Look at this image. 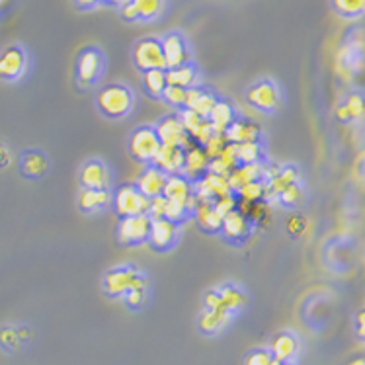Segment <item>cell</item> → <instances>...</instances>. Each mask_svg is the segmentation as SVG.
<instances>
[{
    "mask_svg": "<svg viewBox=\"0 0 365 365\" xmlns=\"http://www.w3.org/2000/svg\"><path fill=\"white\" fill-rule=\"evenodd\" d=\"M96 106L98 112L108 120H123L133 112V92L127 88L125 84H120V82L106 84L104 88L98 90Z\"/></svg>",
    "mask_w": 365,
    "mask_h": 365,
    "instance_id": "cell-1",
    "label": "cell"
},
{
    "mask_svg": "<svg viewBox=\"0 0 365 365\" xmlns=\"http://www.w3.org/2000/svg\"><path fill=\"white\" fill-rule=\"evenodd\" d=\"M139 285H149V279L141 269L135 266H115L104 274L102 289L108 297L123 299L127 291L135 289Z\"/></svg>",
    "mask_w": 365,
    "mask_h": 365,
    "instance_id": "cell-2",
    "label": "cell"
},
{
    "mask_svg": "<svg viewBox=\"0 0 365 365\" xmlns=\"http://www.w3.org/2000/svg\"><path fill=\"white\" fill-rule=\"evenodd\" d=\"M160 147H163V143L158 139L157 129L150 125L135 127L129 135V141H127L129 157L133 158L135 163L141 164H153Z\"/></svg>",
    "mask_w": 365,
    "mask_h": 365,
    "instance_id": "cell-3",
    "label": "cell"
},
{
    "mask_svg": "<svg viewBox=\"0 0 365 365\" xmlns=\"http://www.w3.org/2000/svg\"><path fill=\"white\" fill-rule=\"evenodd\" d=\"M246 102L250 108L262 113H276L282 106V92L276 82L269 78H260L252 82L245 92Z\"/></svg>",
    "mask_w": 365,
    "mask_h": 365,
    "instance_id": "cell-4",
    "label": "cell"
},
{
    "mask_svg": "<svg viewBox=\"0 0 365 365\" xmlns=\"http://www.w3.org/2000/svg\"><path fill=\"white\" fill-rule=\"evenodd\" d=\"M113 209L115 213L123 217L135 215H149L150 200L143 194L135 184H121L120 187L113 190Z\"/></svg>",
    "mask_w": 365,
    "mask_h": 365,
    "instance_id": "cell-5",
    "label": "cell"
},
{
    "mask_svg": "<svg viewBox=\"0 0 365 365\" xmlns=\"http://www.w3.org/2000/svg\"><path fill=\"white\" fill-rule=\"evenodd\" d=\"M106 57L104 53L98 47H86L78 53L76 59V82L82 88H88L92 84L100 81V76L104 75Z\"/></svg>",
    "mask_w": 365,
    "mask_h": 365,
    "instance_id": "cell-6",
    "label": "cell"
},
{
    "mask_svg": "<svg viewBox=\"0 0 365 365\" xmlns=\"http://www.w3.org/2000/svg\"><path fill=\"white\" fill-rule=\"evenodd\" d=\"M133 65L137 71L147 73L155 68H166L163 43L157 38H143L133 45Z\"/></svg>",
    "mask_w": 365,
    "mask_h": 365,
    "instance_id": "cell-7",
    "label": "cell"
},
{
    "mask_svg": "<svg viewBox=\"0 0 365 365\" xmlns=\"http://www.w3.org/2000/svg\"><path fill=\"white\" fill-rule=\"evenodd\" d=\"M166 0H125L120 6L123 22H155L164 14Z\"/></svg>",
    "mask_w": 365,
    "mask_h": 365,
    "instance_id": "cell-8",
    "label": "cell"
},
{
    "mask_svg": "<svg viewBox=\"0 0 365 365\" xmlns=\"http://www.w3.org/2000/svg\"><path fill=\"white\" fill-rule=\"evenodd\" d=\"M153 219L149 215L123 217L118 225V240L123 246H141L149 242Z\"/></svg>",
    "mask_w": 365,
    "mask_h": 365,
    "instance_id": "cell-9",
    "label": "cell"
},
{
    "mask_svg": "<svg viewBox=\"0 0 365 365\" xmlns=\"http://www.w3.org/2000/svg\"><path fill=\"white\" fill-rule=\"evenodd\" d=\"M28 71V53L20 45H6L0 51V81H20Z\"/></svg>",
    "mask_w": 365,
    "mask_h": 365,
    "instance_id": "cell-10",
    "label": "cell"
},
{
    "mask_svg": "<svg viewBox=\"0 0 365 365\" xmlns=\"http://www.w3.org/2000/svg\"><path fill=\"white\" fill-rule=\"evenodd\" d=\"M163 53H164V63L166 68H176L192 63V51H190V45H187L186 38L180 34V31H170L166 34L163 39Z\"/></svg>",
    "mask_w": 365,
    "mask_h": 365,
    "instance_id": "cell-11",
    "label": "cell"
},
{
    "mask_svg": "<svg viewBox=\"0 0 365 365\" xmlns=\"http://www.w3.org/2000/svg\"><path fill=\"white\" fill-rule=\"evenodd\" d=\"M157 135L163 145H168V147H182V149H187L192 147L194 143L187 135L186 127L182 125L178 115H164L163 120L158 121L157 125Z\"/></svg>",
    "mask_w": 365,
    "mask_h": 365,
    "instance_id": "cell-12",
    "label": "cell"
},
{
    "mask_svg": "<svg viewBox=\"0 0 365 365\" xmlns=\"http://www.w3.org/2000/svg\"><path fill=\"white\" fill-rule=\"evenodd\" d=\"M194 195L197 202H215L219 197L232 195V190L229 186L227 176H219V174L207 172L205 176L194 182Z\"/></svg>",
    "mask_w": 365,
    "mask_h": 365,
    "instance_id": "cell-13",
    "label": "cell"
},
{
    "mask_svg": "<svg viewBox=\"0 0 365 365\" xmlns=\"http://www.w3.org/2000/svg\"><path fill=\"white\" fill-rule=\"evenodd\" d=\"M180 239V225L170 219H155L150 227L149 245L157 252H168Z\"/></svg>",
    "mask_w": 365,
    "mask_h": 365,
    "instance_id": "cell-14",
    "label": "cell"
},
{
    "mask_svg": "<svg viewBox=\"0 0 365 365\" xmlns=\"http://www.w3.org/2000/svg\"><path fill=\"white\" fill-rule=\"evenodd\" d=\"M78 182H81V187H86V190H110L112 176L102 160L90 158L82 164L81 172H78Z\"/></svg>",
    "mask_w": 365,
    "mask_h": 365,
    "instance_id": "cell-15",
    "label": "cell"
},
{
    "mask_svg": "<svg viewBox=\"0 0 365 365\" xmlns=\"http://www.w3.org/2000/svg\"><path fill=\"white\" fill-rule=\"evenodd\" d=\"M221 235L227 242L231 245H242L245 240H248V237L252 235V225H250V219L235 209L229 215H225L223 227H221Z\"/></svg>",
    "mask_w": 365,
    "mask_h": 365,
    "instance_id": "cell-16",
    "label": "cell"
},
{
    "mask_svg": "<svg viewBox=\"0 0 365 365\" xmlns=\"http://www.w3.org/2000/svg\"><path fill=\"white\" fill-rule=\"evenodd\" d=\"M163 195L166 200H170V202L184 203L186 207L192 209V213H194L195 205H197V200H195L194 195V182L187 180L184 174L168 176V182H166Z\"/></svg>",
    "mask_w": 365,
    "mask_h": 365,
    "instance_id": "cell-17",
    "label": "cell"
},
{
    "mask_svg": "<svg viewBox=\"0 0 365 365\" xmlns=\"http://www.w3.org/2000/svg\"><path fill=\"white\" fill-rule=\"evenodd\" d=\"M269 351L272 356L277 359V361H284V364H293L295 358L299 356L301 351V342L299 338L289 330H282L277 332L272 342H269Z\"/></svg>",
    "mask_w": 365,
    "mask_h": 365,
    "instance_id": "cell-18",
    "label": "cell"
},
{
    "mask_svg": "<svg viewBox=\"0 0 365 365\" xmlns=\"http://www.w3.org/2000/svg\"><path fill=\"white\" fill-rule=\"evenodd\" d=\"M18 168L24 178L39 180L49 172V158L39 149L22 150V155L18 158Z\"/></svg>",
    "mask_w": 365,
    "mask_h": 365,
    "instance_id": "cell-19",
    "label": "cell"
},
{
    "mask_svg": "<svg viewBox=\"0 0 365 365\" xmlns=\"http://www.w3.org/2000/svg\"><path fill=\"white\" fill-rule=\"evenodd\" d=\"M166 182H168V174L166 172L157 168L155 164H147L141 174L137 176L135 186L139 187L149 200H153V197H158V195L164 194Z\"/></svg>",
    "mask_w": 365,
    "mask_h": 365,
    "instance_id": "cell-20",
    "label": "cell"
},
{
    "mask_svg": "<svg viewBox=\"0 0 365 365\" xmlns=\"http://www.w3.org/2000/svg\"><path fill=\"white\" fill-rule=\"evenodd\" d=\"M266 163H256V164H239L231 174L227 176L229 178V186H231L232 194H237L240 187L250 184V182H266Z\"/></svg>",
    "mask_w": 365,
    "mask_h": 365,
    "instance_id": "cell-21",
    "label": "cell"
},
{
    "mask_svg": "<svg viewBox=\"0 0 365 365\" xmlns=\"http://www.w3.org/2000/svg\"><path fill=\"white\" fill-rule=\"evenodd\" d=\"M301 182V172L295 164H285V166H277L274 174L269 176L266 182V197H276L284 192L285 187L293 186Z\"/></svg>",
    "mask_w": 365,
    "mask_h": 365,
    "instance_id": "cell-22",
    "label": "cell"
},
{
    "mask_svg": "<svg viewBox=\"0 0 365 365\" xmlns=\"http://www.w3.org/2000/svg\"><path fill=\"white\" fill-rule=\"evenodd\" d=\"M209 163H211V158L207 157L205 149L194 143L192 147L186 149V160H184V170H182V174L187 180L197 182V180L209 172Z\"/></svg>",
    "mask_w": 365,
    "mask_h": 365,
    "instance_id": "cell-23",
    "label": "cell"
},
{
    "mask_svg": "<svg viewBox=\"0 0 365 365\" xmlns=\"http://www.w3.org/2000/svg\"><path fill=\"white\" fill-rule=\"evenodd\" d=\"M217 102H219V96H217L215 92L202 88V86H194V88H187L184 108L192 110V112L202 115V118H209V113L213 112Z\"/></svg>",
    "mask_w": 365,
    "mask_h": 365,
    "instance_id": "cell-24",
    "label": "cell"
},
{
    "mask_svg": "<svg viewBox=\"0 0 365 365\" xmlns=\"http://www.w3.org/2000/svg\"><path fill=\"white\" fill-rule=\"evenodd\" d=\"M184 160H186V149L163 145L160 150L157 153L155 160H153V164L163 172H166L168 176H174V174H182V170H184Z\"/></svg>",
    "mask_w": 365,
    "mask_h": 365,
    "instance_id": "cell-25",
    "label": "cell"
},
{
    "mask_svg": "<svg viewBox=\"0 0 365 365\" xmlns=\"http://www.w3.org/2000/svg\"><path fill=\"white\" fill-rule=\"evenodd\" d=\"M225 139L231 145H240V143H250V141H262V129L258 123H254L250 120H237L232 121L231 125L227 127L225 131Z\"/></svg>",
    "mask_w": 365,
    "mask_h": 365,
    "instance_id": "cell-26",
    "label": "cell"
},
{
    "mask_svg": "<svg viewBox=\"0 0 365 365\" xmlns=\"http://www.w3.org/2000/svg\"><path fill=\"white\" fill-rule=\"evenodd\" d=\"M113 202V194L110 190H86L81 187V192L76 195V207L82 213H98L106 209Z\"/></svg>",
    "mask_w": 365,
    "mask_h": 365,
    "instance_id": "cell-27",
    "label": "cell"
},
{
    "mask_svg": "<svg viewBox=\"0 0 365 365\" xmlns=\"http://www.w3.org/2000/svg\"><path fill=\"white\" fill-rule=\"evenodd\" d=\"M232 321V314L227 311H209L203 309L197 317V328L205 336H219L223 334Z\"/></svg>",
    "mask_w": 365,
    "mask_h": 365,
    "instance_id": "cell-28",
    "label": "cell"
},
{
    "mask_svg": "<svg viewBox=\"0 0 365 365\" xmlns=\"http://www.w3.org/2000/svg\"><path fill=\"white\" fill-rule=\"evenodd\" d=\"M194 217L203 232H209V235L221 232L223 217L219 215V211L215 209L213 202H197V205L194 209Z\"/></svg>",
    "mask_w": 365,
    "mask_h": 365,
    "instance_id": "cell-29",
    "label": "cell"
},
{
    "mask_svg": "<svg viewBox=\"0 0 365 365\" xmlns=\"http://www.w3.org/2000/svg\"><path fill=\"white\" fill-rule=\"evenodd\" d=\"M336 115L340 121H364L365 120V96L359 92H350L342 104L338 106Z\"/></svg>",
    "mask_w": 365,
    "mask_h": 365,
    "instance_id": "cell-30",
    "label": "cell"
},
{
    "mask_svg": "<svg viewBox=\"0 0 365 365\" xmlns=\"http://www.w3.org/2000/svg\"><path fill=\"white\" fill-rule=\"evenodd\" d=\"M217 289H219V295H221V301H223V309L227 313H231L232 317L240 313L248 305V297H246L245 289H240L239 285L223 284Z\"/></svg>",
    "mask_w": 365,
    "mask_h": 365,
    "instance_id": "cell-31",
    "label": "cell"
},
{
    "mask_svg": "<svg viewBox=\"0 0 365 365\" xmlns=\"http://www.w3.org/2000/svg\"><path fill=\"white\" fill-rule=\"evenodd\" d=\"M200 71L194 63H186L182 67L166 68V81L170 86H180V88H194L197 86Z\"/></svg>",
    "mask_w": 365,
    "mask_h": 365,
    "instance_id": "cell-32",
    "label": "cell"
},
{
    "mask_svg": "<svg viewBox=\"0 0 365 365\" xmlns=\"http://www.w3.org/2000/svg\"><path fill=\"white\" fill-rule=\"evenodd\" d=\"M143 92L153 100H160L164 94V90L168 86L166 81V68H155V71H147L141 76Z\"/></svg>",
    "mask_w": 365,
    "mask_h": 365,
    "instance_id": "cell-33",
    "label": "cell"
},
{
    "mask_svg": "<svg viewBox=\"0 0 365 365\" xmlns=\"http://www.w3.org/2000/svg\"><path fill=\"white\" fill-rule=\"evenodd\" d=\"M237 118H239V115H237L235 106H232L229 100H221V98H219V102H217L215 108H213V112L209 113L207 120L213 123V127L217 129V133H225L227 127L231 125Z\"/></svg>",
    "mask_w": 365,
    "mask_h": 365,
    "instance_id": "cell-34",
    "label": "cell"
},
{
    "mask_svg": "<svg viewBox=\"0 0 365 365\" xmlns=\"http://www.w3.org/2000/svg\"><path fill=\"white\" fill-rule=\"evenodd\" d=\"M235 147H237L239 164L264 163V145H262V141L240 143V145H235Z\"/></svg>",
    "mask_w": 365,
    "mask_h": 365,
    "instance_id": "cell-35",
    "label": "cell"
},
{
    "mask_svg": "<svg viewBox=\"0 0 365 365\" xmlns=\"http://www.w3.org/2000/svg\"><path fill=\"white\" fill-rule=\"evenodd\" d=\"M305 197H307L305 186H303V182H297V184H293V186L285 187L284 192L277 195V202H279L282 207L295 209L305 203Z\"/></svg>",
    "mask_w": 365,
    "mask_h": 365,
    "instance_id": "cell-36",
    "label": "cell"
},
{
    "mask_svg": "<svg viewBox=\"0 0 365 365\" xmlns=\"http://www.w3.org/2000/svg\"><path fill=\"white\" fill-rule=\"evenodd\" d=\"M336 14L342 18H361L365 16V0H332Z\"/></svg>",
    "mask_w": 365,
    "mask_h": 365,
    "instance_id": "cell-37",
    "label": "cell"
},
{
    "mask_svg": "<svg viewBox=\"0 0 365 365\" xmlns=\"http://www.w3.org/2000/svg\"><path fill=\"white\" fill-rule=\"evenodd\" d=\"M125 305L131 309V311H139L143 307L147 305V301H149V285H139V287H135V289L127 291L125 297Z\"/></svg>",
    "mask_w": 365,
    "mask_h": 365,
    "instance_id": "cell-38",
    "label": "cell"
},
{
    "mask_svg": "<svg viewBox=\"0 0 365 365\" xmlns=\"http://www.w3.org/2000/svg\"><path fill=\"white\" fill-rule=\"evenodd\" d=\"M277 359L272 356L269 348H254L245 356V365H276Z\"/></svg>",
    "mask_w": 365,
    "mask_h": 365,
    "instance_id": "cell-39",
    "label": "cell"
},
{
    "mask_svg": "<svg viewBox=\"0 0 365 365\" xmlns=\"http://www.w3.org/2000/svg\"><path fill=\"white\" fill-rule=\"evenodd\" d=\"M246 202H260L266 197V182H250L237 192Z\"/></svg>",
    "mask_w": 365,
    "mask_h": 365,
    "instance_id": "cell-40",
    "label": "cell"
},
{
    "mask_svg": "<svg viewBox=\"0 0 365 365\" xmlns=\"http://www.w3.org/2000/svg\"><path fill=\"white\" fill-rule=\"evenodd\" d=\"M186 88H180V86H166L163 94V100L166 104L174 106V108H182L184 110V104H186Z\"/></svg>",
    "mask_w": 365,
    "mask_h": 365,
    "instance_id": "cell-41",
    "label": "cell"
},
{
    "mask_svg": "<svg viewBox=\"0 0 365 365\" xmlns=\"http://www.w3.org/2000/svg\"><path fill=\"white\" fill-rule=\"evenodd\" d=\"M20 342H22V340H20V332H18L14 327L0 328V348H2V350H14Z\"/></svg>",
    "mask_w": 365,
    "mask_h": 365,
    "instance_id": "cell-42",
    "label": "cell"
},
{
    "mask_svg": "<svg viewBox=\"0 0 365 365\" xmlns=\"http://www.w3.org/2000/svg\"><path fill=\"white\" fill-rule=\"evenodd\" d=\"M227 145H229V143H227V139H225V135L217 133L213 139H209L207 145H205L203 149H205V153H207V157L213 160V158H219L221 155H223V150Z\"/></svg>",
    "mask_w": 365,
    "mask_h": 365,
    "instance_id": "cell-43",
    "label": "cell"
},
{
    "mask_svg": "<svg viewBox=\"0 0 365 365\" xmlns=\"http://www.w3.org/2000/svg\"><path fill=\"white\" fill-rule=\"evenodd\" d=\"M178 118H180V121H182V125L186 127L187 135L192 133L195 127L200 125V123H202V121L205 120V118H202V115H197V113L192 112V110H186V108H184V110H180Z\"/></svg>",
    "mask_w": 365,
    "mask_h": 365,
    "instance_id": "cell-44",
    "label": "cell"
},
{
    "mask_svg": "<svg viewBox=\"0 0 365 365\" xmlns=\"http://www.w3.org/2000/svg\"><path fill=\"white\" fill-rule=\"evenodd\" d=\"M166 203L168 200L164 195H158V197H153L150 200L149 207V217L155 221V219H166Z\"/></svg>",
    "mask_w": 365,
    "mask_h": 365,
    "instance_id": "cell-45",
    "label": "cell"
},
{
    "mask_svg": "<svg viewBox=\"0 0 365 365\" xmlns=\"http://www.w3.org/2000/svg\"><path fill=\"white\" fill-rule=\"evenodd\" d=\"M203 309H209V311H225L223 301H221V295H219V289H209L205 291L203 295Z\"/></svg>",
    "mask_w": 365,
    "mask_h": 365,
    "instance_id": "cell-46",
    "label": "cell"
},
{
    "mask_svg": "<svg viewBox=\"0 0 365 365\" xmlns=\"http://www.w3.org/2000/svg\"><path fill=\"white\" fill-rule=\"evenodd\" d=\"M213 205H215V209L219 211V215L225 219V215H229L231 211H235V209H237V200H235L232 195H225V197H219V200H215V202H213Z\"/></svg>",
    "mask_w": 365,
    "mask_h": 365,
    "instance_id": "cell-47",
    "label": "cell"
},
{
    "mask_svg": "<svg viewBox=\"0 0 365 365\" xmlns=\"http://www.w3.org/2000/svg\"><path fill=\"white\" fill-rule=\"evenodd\" d=\"M305 231V219L301 215H293L287 219V232L293 237H299L301 232Z\"/></svg>",
    "mask_w": 365,
    "mask_h": 365,
    "instance_id": "cell-48",
    "label": "cell"
},
{
    "mask_svg": "<svg viewBox=\"0 0 365 365\" xmlns=\"http://www.w3.org/2000/svg\"><path fill=\"white\" fill-rule=\"evenodd\" d=\"M356 334L361 342H365V307L356 314Z\"/></svg>",
    "mask_w": 365,
    "mask_h": 365,
    "instance_id": "cell-49",
    "label": "cell"
},
{
    "mask_svg": "<svg viewBox=\"0 0 365 365\" xmlns=\"http://www.w3.org/2000/svg\"><path fill=\"white\" fill-rule=\"evenodd\" d=\"M12 163V155H10V149H8L4 143H0V170L8 168Z\"/></svg>",
    "mask_w": 365,
    "mask_h": 365,
    "instance_id": "cell-50",
    "label": "cell"
},
{
    "mask_svg": "<svg viewBox=\"0 0 365 365\" xmlns=\"http://www.w3.org/2000/svg\"><path fill=\"white\" fill-rule=\"evenodd\" d=\"M104 0H75L76 8H81V10H92V8H96Z\"/></svg>",
    "mask_w": 365,
    "mask_h": 365,
    "instance_id": "cell-51",
    "label": "cell"
},
{
    "mask_svg": "<svg viewBox=\"0 0 365 365\" xmlns=\"http://www.w3.org/2000/svg\"><path fill=\"white\" fill-rule=\"evenodd\" d=\"M123 2H125V0H104V4H108V6H118V8H120Z\"/></svg>",
    "mask_w": 365,
    "mask_h": 365,
    "instance_id": "cell-52",
    "label": "cell"
},
{
    "mask_svg": "<svg viewBox=\"0 0 365 365\" xmlns=\"http://www.w3.org/2000/svg\"><path fill=\"white\" fill-rule=\"evenodd\" d=\"M348 365H365V358H356V359H351L350 364Z\"/></svg>",
    "mask_w": 365,
    "mask_h": 365,
    "instance_id": "cell-53",
    "label": "cell"
},
{
    "mask_svg": "<svg viewBox=\"0 0 365 365\" xmlns=\"http://www.w3.org/2000/svg\"><path fill=\"white\" fill-rule=\"evenodd\" d=\"M276 365H293V364H284V361H277Z\"/></svg>",
    "mask_w": 365,
    "mask_h": 365,
    "instance_id": "cell-54",
    "label": "cell"
},
{
    "mask_svg": "<svg viewBox=\"0 0 365 365\" xmlns=\"http://www.w3.org/2000/svg\"><path fill=\"white\" fill-rule=\"evenodd\" d=\"M4 2H6V0H0V6H2V4H4Z\"/></svg>",
    "mask_w": 365,
    "mask_h": 365,
    "instance_id": "cell-55",
    "label": "cell"
}]
</instances>
